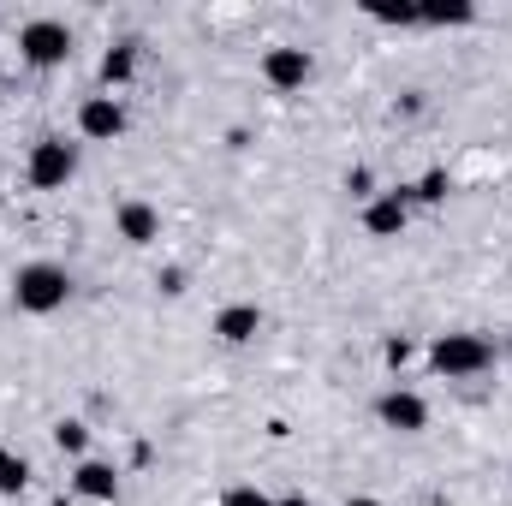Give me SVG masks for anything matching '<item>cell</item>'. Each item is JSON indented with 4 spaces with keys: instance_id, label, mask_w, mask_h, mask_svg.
Wrapping results in <instances>:
<instances>
[{
    "instance_id": "obj_1",
    "label": "cell",
    "mask_w": 512,
    "mask_h": 506,
    "mask_svg": "<svg viewBox=\"0 0 512 506\" xmlns=\"http://www.w3.org/2000/svg\"><path fill=\"white\" fill-rule=\"evenodd\" d=\"M66 298H72V274H66L60 262H24V268L12 274V304H18L24 316H54Z\"/></svg>"
},
{
    "instance_id": "obj_2",
    "label": "cell",
    "mask_w": 512,
    "mask_h": 506,
    "mask_svg": "<svg viewBox=\"0 0 512 506\" xmlns=\"http://www.w3.org/2000/svg\"><path fill=\"white\" fill-rule=\"evenodd\" d=\"M429 364L441 370L447 381H471V376H483L489 364H495V346L483 340V334H435V346H429Z\"/></svg>"
},
{
    "instance_id": "obj_3",
    "label": "cell",
    "mask_w": 512,
    "mask_h": 506,
    "mask_svg": "<svg viewBox=\"0 0 512 506\" xmlns=\"http://www.w3.org/2000/svg\"><path fill=\"white\" fill-rule=\"evenodd\" d=\"M78 173V149L66 143V137H36L30 143V161H24V179L36 185V191H60L66 179Z\"/></svg>"
},
{
    "instance_id": "obj_4",
    "label": "cell",
    "mask_w": 512,
    "mask_h": 506,
    "mask_svg": "<svg viewBox=\"0 0 512 506\" xmlns=\"http://www.w3.org/2000/svg\"><path fill=\"white\" fill-rule=\"evenodd\" d=\"M18 54L30 60V66H66L72 60V30L60 24V18H30L24 30H18Z\"/></svg>"
},
{
    "instance_id": "obj_5",
    "label": "cell",
    "mask_w": 512,
    "mask_h": 506,
    "mask_svg": "<svg viewBox=\"0 0 512 506\" xmlns=\"http://www.w3.org/2000/svg\"><path fill=\"white\" fill-rule=\"evenodd\" d=\"M376 417H382V429L423 435V429H429V399H423V393H411V387H387L382 399H376Z\"/></svg>"
},
{
    "instance_id": "obj_6",
    "label": "cell",
    "mask_w": 512,
    "mask_h": 506,
    "mask_svg": "<svg viewBox=\"0 0 512 506\" xmlns=\"http://www.w3.org/2000/svg\"><path fill=\"white\" fill-rule=\"evenodd\" d=\"M310 72H316L310 48H268V54H262V78H268L274 90H304Z\"/></svg>"
},
{
    "instance_id": "obj_7",
    "label": "cell",
    "mask_w": 512,
    "mask_h": 506,
    "mask_svg": "<svg viewBox=\"0 0 512 506\" xmlns=\"http://www.w3.org/2000/svg\"><path fill=\"white\" fill-rule=\"evenodd\" d=\"M405 221H411V197L405 191H382V197L364 203V233L370 239H399Z\"/></svg>"
},
{
    "instance_id": "obj_8",
    "label": "cell",
    "mask_w": 512,
    "mask_h": 506,
    "mask_svg": "<svg viewBox=\"0 0 512 506\" xmlns=\"http://www.w3.org/2000/svg\"><path fill=\"white\" fill-rule=\"evenodd\" d=\"M78 131H84L90 143H114V137L126 131V108H120V96H90V102L78 108Z\"/></svg>"
},
{
    "instance_id": "obj_9",
    "label": "cell",
    "mask_w": 512,
    "mask_h": 506,
    "mask_svg": "<svg viewBox=\"0 0 512 506\" xmlns=\"http://www.w3.org/2000/svg\"><path fill=\"white\" fill-rule=\"evenodd\" d=\"M72 495H84V501H114V495H120V471L102 465V459H78V471H72Z\"/></svg>"
},
{
    "instance_id": "obj_10",
    "label": "cell",
    "mask_w": 512,
    "mask_h": 506,
    "mask_svg": "<svg viewBox=\"0 0 512 506\" xmlns=\"http://www.w3.org/2000/svg\"><path fill=\"white\" fill-rule=\"evenodd\" d=\"M114 227H120V239H126V245H155V239H161V215H155L149 203H120Z\"/></svg>"
},
{
    "instance_id": "obj_11",
    "label": "cell",
    "mask_w": 512,
    "mask_h": 506,
    "mask_svg": "<svg viewBox=\"0 0 512 506\" xmlns=\"http://www.w3.org/2000/svg\"><path fill=\"white\" fill-rule=\"evenodd\" d=\"M256 328H262V310H256V304H227V310L215 316V334H221L227 346H245V340H256Z\"/></svg>"
},
{
    "instance_id": "obj_12",
    "label": "cell",
    "mask_w": 512,
    "mask_h": 506,
    "mask_svg": "<svg viewBox=\"0 0 512 506\" xmlns=\"http://www.w3.org/2000/svg\"><path fill=\"white\" fill-rule=\"evenodd\" d=\"M131 72H137V42H114L108 54H102V84H108V96L131 84Z\"/></svg>"
},
{
    "instance_id": "obj_13",
    "label": "cell",
    "mask_w": 512,
    "mask_h": 506,
    "mask_svg": "<svg viewBox=\"0 0 512 506\" xmlns=\"http://www.w3.org/2000/svg\"><path fill=\"white\" fill-rule=\"evenodd\" d=\"M447 191H453L447 167H429V173H423V179H417V185H411L405 197H411V203H429V209H435V203H447Z\"/></svg>"
},
{
    "instance_id": "obj_14",
    "label": "cell",
    "mask_w": 512,
    "mask_h": 506,
    "mask_svg": "<svg viewBox=\"0 0 512 506\" xmlns=\"http://www.w3.org/2000/svg\"><path fill=\"white\" fill-rule=\"evenodd\" d=\"M54 447H60V453H72V459H84V447H90V429H84L78 417H66V423H54Z\"/></svg>"
},
{
    "instance_id": "obj_15",
    "label": "cell",
    "mask_w": 512,
    "mask_h": 506,
    "mask_svg": "<svg viewBox=\"0 0 512 506\" xmlns=\"http://www.w3.org/2000/svg\"><path fill=\"white\" fill-rule=\"evenodd\" d=\"M24 483H30V465L0 447V495H24Z\"/></svg>"
},
{
    "instance_id": "obj_16",
    "label": "cell",
    "mask_w": 512,
    "mask_h": 506,
    "mask_svg": "<svg viewBox=\"0 0 512 506\" xmlns=\"http://www.w3.org/2000/svg\"><path fill=\"white\" fill-rule=\"evenodd\" d=\"M477 6H417V24H471Z\"/></svg>"
},
{
    "instance_id": "obj_17",
    "label": "cell",
    "mask_w": 512,
    "mask_h": 506,
    "mask_svg": "<svg viewBox=\"0 0 512 506\" xmlns=\"http://www.w3.org/2000/svg\"><path fill=\"white\" fill-rule=\"evenodd\" d=\"M364 12H370L376 24H399V30H411V24H417V6H382V0H370Z\"/></svg>"
},
{
    "instance_id": "obj_18",
    "label": "cell",
    "mask_w": 512,
    "mask_h": 506,
    "mask_svg": "<svg viewBox=\"0 0 512 506\" xmlns=\"http://www.w3.org/2000/svg\"><path fill=\"white\" fill-rule=\"evenodd\" d=\"M382 358H387V364H393V370H405V364L417 358V346H411L405 334H393V340H382Z\"/></svg>"
},
{
    "instance_id": "obj_19",
    "label": "cell",
    "mask_w": 512,
    "mask_h": 506,
    "mask_svg": "<svg viewBox=\"0 0 512 506\" xmlns=\"http://www.w3.org/2000/svg\"><path fill=\"white\" fill-rule=\"evenodd\" d=\"M221 506H274V501H268L256 483H239V489H227V495H221Z\"/></svg>"
},
{
    "instance_id": "obj_20",
    "label": "cell",
    "mask_w": 512,
    "mask_h": 506,
    "mask_svg": "<svg viewBox=\"0 0 512 506\" xmlns=\"http://www.w3.org/2000/svg\"><path fill=\"white\" fill-rule=\"evenodd\" d=\"M346 191H352V197H376V179H370V167H352V173H346Z\"/></svg>"
},
{
    "instance_id": "obj_21",
    "label": "cell",
    "mask_w": 512,
    "mask_h": 506,
    "mask_svg": "<svg viewBox=\"0 0 512 506\" xmlns=\"http://www.w3.org/2000/svg\"><path fill=\"white\" fill-rule=\"evenodd\" d=\"M155 286H161L167 298H179V292H185V268H161V274H155Z\"/></svg>"
},
{
    "instance_id": "obj_22",
    "label": "cell",
    "mask_w": 512,
    "mask_h": 506,
    "mask_svg": "<svg viewBox=\"0 0 512 506\" xmlns=\"http://www.w3.org/2000/svg\"><path fill=\"white\" fill-rule=\"evenodd\" d=\"M346 506H387V501H376V495H352Z\"/></svg>"
},
{
    "instance_id": "obj_23",
    "label": "cell",
    "mask_w": 512,
    "mask_h": 506,
    "mask_svg": "<svg viewBox=\"0 0 512 506\" xmlns=\"http://www.w3.org/2000/svg\"><path fill=\"white\" fill-rule=\"evenodd\" d=\"M274 506H310V501H304V495H280Z\"/></svg>"
},
{
    "instance_id": "obj_24",
    "label": "cell",
    "mask_w": 512,
    "mask_h": 506,
    "mask_svg": "<svg viewBox=\"0 0 512 506\" xmlns=\"http://www.w3.org/2000/svg\"><path fill=\"white\" fill-rule=\"evenodd\" d=\"M54 506H72V501H66V495H60V501H54Z\"/></svg>"
},
{
    "instance_id": "obj_25",
    "label": "cell",
    "mask_w": 512,
    "mask_h": 506,
    "mask_svg": "<svg viewBox=\"0 0 512 506\" xmlns=\"http://www.w3.org/2000/svg\"><path fill=\"white\" fill-rule=\"evenodd\" d=\"M507 352H512V334H507Z\"/></svg>"
}]
</instances>
